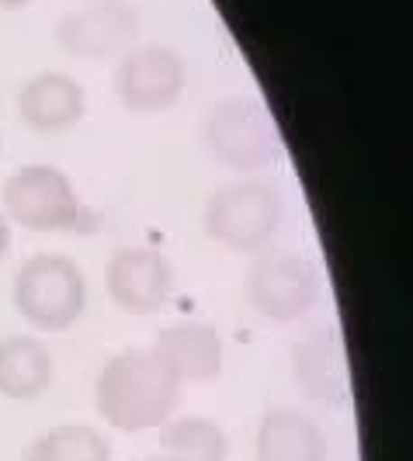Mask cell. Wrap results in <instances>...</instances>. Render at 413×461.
Returning a JSON list of instances; mask_svg holds the SVG:
<instances>
[{
	"label": "cell",
	"instance_id": "obj_14",
	"mask_svg": "<svg viewBox=\"0 0 413 461\" xmlns=\"http://www.w3.org/2000/svg\"><path fill=\"white\" fill-rule=\"evenodd\" d=\"M56 365L42 340L35 337H4L0 340V395L7 399H39L52 385Z\"/></svg>",
	"mask_w": 413,
	"mask_h": 461
},
{
	"label": "cell",
	"instance_id": "obj_2",
	"mask_svg": "<svg viewBox=\"0 0 413 461\" xmlns=\"http://www.w3.org/2000/svg\"><path fill=\"white\" fill-rule=\"evenodd\" d=\"M11 299L28 326L42 333H67L87 309V277L73 257L35 254L18 267Z\"/></svg>",
	"mask_w": 413,
	"mask_h": 461
},
{
	"label": "cell",
	"instance_id": "obj_19",
	"mask_svg": "<svg viewBox=\"0 0 413 461\" xmlns=\"http://www.w3.org/2000/svg\"><path fill=\"white\" fill-rule=\"evenodd\" d=\"M142 461H170L167 455H153V458H142Z\"/></svg>",
	"mask_w": 413,
	"mask_h": 461
},
{
	"label": "cell",
	"instance_id": "obj_10",
	"mask_svg": "<svg viewBox=\"0 0 413 461\" xmlns=\"http://www.w3.org/2000/svg\"><path fill=\"white\" fill-rule=\"evenodd\" d=\"M292 382L306 399L341 410L351 402L347 354L334 333H313L292 350Z\"/></svg>",
	"mask_w": 413,
	"mask_h": 461
},
{
	"label": "cell",
	"instance_id": "obj_15",
	"mask_svg": "<svg viewBox=\"0 0 413 461\" xmlns=\"http://www.w3.org/2000/svg\"><path fill=\"white\" fill-rule=\"evenodd\" d=\"M161 451L170 461H230V438L208 416H170L161 427Z\"/></svg>",
	"mask_w": 413,
	"mask_h": 461
},
{
	"label": "cell",
	"instance_id": "obj_9",
	"mask_svg": "<svg viewBox=\"0 0 413 461\" xmlns=\"http://www.w3.org/2000/svg\"><path fill=\"white\" fill-rule=\"evenodd\" d=\"M139 35V14L118 0H94L56 24V42L77 59H108L129 52Z\"/></svg>",
	"mask_w": 413,
	"mask_h": 461
},
{
	"label": "cell",
	"instance_id": "obj_4",
	"mask_svg": "<svg viewBox=\"0 0 413 461\" xmlns=\"http://www.w3.org/2000/svg\"><path fill=\"white\" fill-rule=\"evenodd\" d=\"M212 160L236 174H253L278 160V125L257 97H226L206 118Z\"/></svg>",
	"mask_w": 413,
	"mask_h": 461
},
{
	"label": "cell",
	"instance_id": "obj_3",
	"mask_svg": "<svg viewBox=\"0 0 413 461\" xmlns=\"http://www.w3.org/2000/svg\"><path fill=\"white\" fill-rule=\"evenodd\" d=\"M285 194L264 177L233 181L212 191L206 205V232L219 247L236 254H261L281 230Z\"/></svg>",
	"mask_w": 413,
	"mask_h": 461
},
{
	"label": "cell",
	"instance_id": "obj_7",
	"mask_svg": "<svg viewBox=\"0 0 413 461\" xmlns=\"http://www.w3.org/2000/svg\"><path fill=\"white\" fill-rule=\"evenodd\" d=\"M188 84V63L170 46L129 49L118 63L115 94L133 115H157L178 104Z\"/></svg>",
	"mask_w": 413,
	"mask_h": 461
},
{
	"label": "cell",
	"instance_id": "obj_6",
	"mask_svg": "<svg viewBox=\"0 0 413 461\" xmlns=\"http://www.w3.org/2000/svg\"><path fill=\"white\" fill-rule=\"evenodd\" d=\"M4 212L32 232H67L80 222V198L60 167L28 163L4 181Z\"/></svg>",
	"mask_w": 413,
	"mask_h": 461
},
{
	"label": "cell",
	"instance_id": "obj_8",
	"mask_svg": "<svg viewBox=\"0 0 413 461\" xmlns=\"http://www.w3.org/2000/svg\"><path fill=\"white\" fill-rule=\"evenodd\" d=\"M108 299L129 316H153L170 302L174 267L153 247H118L105 267Z\"/></svg>",
	"mask_w": 413,
	"mask_h": 461
},
{
	"label": "cell",
	"instance_id": "obj_16",
	"mask_svg": "<svg viewBox=\"0 0 413 461\" xmlns=\"http://www.w3.org/2000/svg\"><path fill=\"white\" fill-rule=\"evenodd\" d=\"M22 461H112V444L91 423H60L32 440Z\"/></svg>",
	"mask_w": 413,
	"mask_h": 461
},
{
	"label": "cell",
	"instance_id": "obj_5",
	"mask_svg": "<svg viewBox=\"0 0 413 461\" xmlns=\"http://www.w3.org/2000/svg\"><path fill=\"white\" fill-rule=\"evenodd\" d=\"M323 281L309 257L268 254L257 257L243 281V295L268 323H296L320 302Z\"/></svg>",
	"mask_w": 413,
	"mask_h": 461
},
{
	"label": "cell",
	"instance_id": "obj_13",
	"mask_svg": "<svg viewBox=\"0 0 413 461\" xmlns=\"http://www.w3.org/2000/svg\"><path fill=\"white\" fill-rule=\"evenodd\" d=\"M84 112H87V94L69 73H35L18 94L22 122L42 136L73 129Z\"/></svg>",
	"mask_w": 413,
	"mask_h": 461
},
{
	"label": "cell",
	"instance_id": "obj_18",
	"mask_svg": "<svg viewBox=\"0 0 413 461\" xmlns=\"http://www.w3.org/2000/svg\"><path fill=\"white\" fill-rule=\"evenodd\" d=\"M24 4H32V0H0V7H7V11H18Z\"/></svg>",
	"mask_w": 413,
	"mask_h": 461
},
{
	"label": "cell",
	"instance_id": "obj_12",
	"mask_svg": "<svg viewBox=\"0 0 413 461\" xmlns=\"http://www.w3.org/2000/svg\"><path fill=\"white\" fill-rule=\"evenodd\" d=\"M253 461H330L320 423L296 406H271L257 423Z\"/></svg>",
	"mask_w": 413,
	"mask_h": 461
},
{
	"label": "cell",
	"instance_id": "obj_1",
	"mask_svg": "<svg viewBox=\"0 0 413 461\" xmlns=\"http://www.w3.org/2000/svg\"><path fill=\"white\" fill-rule=\"evenodd\" d=\"M181 402V382L153 347H129L105 361L94 385L97 416L122 434L161 430Z\"/></svg>",
	"mask_w": 413,
	"mask_h": 461
},
{
	"label": "cell",
	"instance_id": "obj_17",
	"mask_svg": "<svg viewBox=\"0 0 413 461\" xmlns=\"http://www.w3.org/2000/svg\"><path fill=\"white\" fill-rule=\"evenodd\" d=\"M7 250H11V226H7V215L0 212V260L7 257Z\"/></svg>",
	"mask_w": 413,
	"mask_h": 461
},
{
	"label": "cell",
	"instance_id": "obj_11",
	"mask_svg": "<svg viewBox=\"0 0 413 461\" xmlns=\"http://www.w3.org/2000/svg\"><path fill=\"white\" fill-rule=\"evenodd\" d=\"M153 350L161 354V361L174 371L178 382H191V385H208L223 375V361H226V347L223 337L212 323H174L157 333Z\"/></svg>",
	"mask_w": 413,
	"mask_h": 461
}]
</instances>
